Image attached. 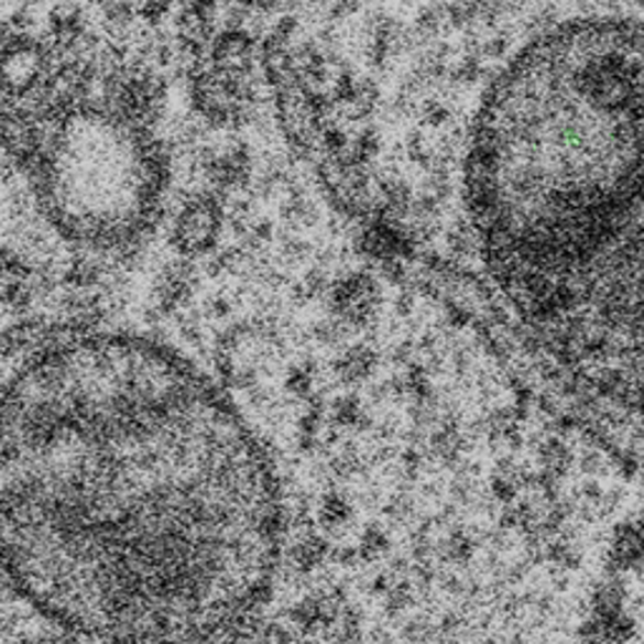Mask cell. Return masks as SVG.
<instances>
[{"label":"cell","instance_id":"cell-8","mask_svg":"<svg viewBox=\"0 0 644 644\" xmlns=\"http://www.w3.org/2000/svg\"><path fill=\"white\" fill-rule=\"evenodd\" d=\"M33 299V262L15 247L0 244V305L11 313H29Z\"/></svg>","mask_w":644,"mask_h":644},{"label":"cell","instance_id":"cell-14","mask_svg":"<svg viewBox=\"0 0 644 644\" xmlns=\"http://www.w3.org/2000/svg\"><path fill=\"white\" fill-rule=\"evenodd\" d=\"M174 0H137V15L146 29H159L172 13Z\"/></svg>","mask_w":644,"mask_h":644},{"label":"cell","instance_id":"cell-12","mask_svg":"<svg viewBox=\"0 0 644 644\" xmlns=\"http://www.w3.org/2000/svg\"><path fill=\"white\" fill-rule=\"evenodd\" d=\"M388 549H391V539H388V534L383 532V528L375 526V524L365 526L363 536H360V546H358L360 559L375 561L378 557H383Z\"/></svg>","mask_w":644,"mask_h":644},{"label":"cell","instance_id":"cell-10","mask_svg":"<svg viewBox=\"0 0 644 644\" xmlns=\"http://www.w3.org/2000/svg\"><path fill=\"white\" fill-rule=\"evenodd\" d=\"M375 368H378V352L370 346H363V342H360V346L346 348V352H342V356L332 363L335 378L346 385L368 381V378L375 373Z\"/></svg>","mask_w":644,"mask_h":644},{"label":"cell","instance_id":"cell-6","mask_svg":"<svg viewBox=\"0 0 644 644\" xmlns=\"http://www.w3.org/2000/svg\"><path fill=\"white\" fill-rule=\"evenodd\" d=\"M378 303H381V290H378L375 277H370L368 272L348 275L330 293V307L335 317L346 320L352 328H360V325L373 320Z\"/></svg>","mask_w":644,"mask_h":644},{"label":"cell","instance_id":"cell-4","mask_svg":"<svg viewBox=\"0 0 644 644\" xmlns=\"http://www.w3.org/2000/svg\"><path fill=\"white\" fill-rule=\"evenodd\" d=\"M56 56L46 39L33 33H0V96L25 101L46 84Z\"/></svg>","mask_w":644,"mask_h":644},{"label":"cell","instance_id":"cell-9","mask_svg":"<svg viewBox=\"0 0 644 644\" xmlns=\"http://www.w3.org/2000/svg\"><path fill=\"white\" fill-rule=\"evenodd\" d=\"M197 293V268L192 260H174L162 270V275L156 280L154 299L156 310L162 315H172L179 307L189 305V299Z\"/></svg>","mask_w":644,"mask_h":644},{"label":"cell","instance_id":"cell-1","mask_svg":"<svg viewBox=\"0 0 644 644\" xmlns=\"http://www.w3.org/2000/svg\"><path fill=\"white\" fill-rule=\"evenodd\" d=\"M282 528L258 436L170 348L76 335L0 391V571L58 627L222 637L270 597Z\"/></svg>","mask_w":644,"mask_h":644},{"label":"cell","instance_id":"cell-15","mask_svg":"<svg viewBox=\"0 0 644 644\" xmlns=\"http://www.w3.org/2000/svg\"><path fill=\"white\" fill-rule=\"evenodd\" d=\"M232 315V299H229L227 295H215L209 297L205 303V317L207 320H225V317Z\"/></svg>","mask_w":644,"mask_h":644},{"label":"cell","instance_id":"cell-7","mask_svg":"<svg viewBox=\"0 0 644 644\" xmlns=\"http://www.w3.org/2000/svg\"><path fill=\"white\" fill-rule=\"evenodd\" d=\"M209 68L219 76L252 78L254 61L260 56L258 41L247 29H225L209 43Z\"/></svg>","mask_w":644,"mask_h":644},{"label":"cell","instance_id":"cell-3","mask_svg":"<svg viewBox=\"0 0 644 644\" xmlns=\"http://www.w3.org/2000/svg\"><path fill=\"white\" fill-rule=\"evenodd\" d=\"M43 127L46 141L25 179L46 225L121 268L139 260L170 184V156L152 129L88 101Z\"/></svg>","mask_w":644,"mask_h":644},{"label":"cell","instance_id":"cell-16","mask_svg":"<svg viewBox=\"0 0 644 644\" xmlns=\"http://www.w3.org/2000/svg\"><path fill=\"white\" fill-rule=\"evenodd\" d=\"M234 3L250 8V11H272V8L285 3V0H234Z\"/></svg>","mask_w":644,"mask_h":644},{"label":"cell","instance_id":"cell-5","mask_svg":"<svg viewBox=\"0 0 644 644\" xmlns=\"http://www.w3.org/2000/svg\"><path fill=\"white\" fill-rule=\"evenodd\" d=\"M225 225V197L217 192H194L182 201L172 222V247L182 258L197 260L217 250Z\"/></svg>","mask_w":644,"mask_h":644},{"label":"cell","instance_id":"cell-2","mask_svg":"<svg viewBox=\"0 0 644 644\" xmlns=\"http://www.w3.org/2000/svg\"><path fill=\"white\" fill-rule=\"evenodd\" d=\"M642 31H544L479 113L466 199L489 268L534 323L640 293Z\"/></svg>","mask_w":644,"mask_h":644},{"label":"cell","instance_id":"cell-11","mask_svg":"<svg viewBox=\"0 0 644 644\" xmlns=\"http://www.w3.org/2000/svg\"><path fill=\"white\" fill-rule=\"evenodd\" d=\"M317 519L325 532H338V528L346 526L352 519V506L350 501L338 491H328L320 501V511H317Z\"/></svg>","mask_w":644,"mask_h":644},{"label":"cell","instance_id":"cell-13","mask_svg":"<svg viewBox=\"0 0 644 644\" xmlns=\"http://www.w3.org/2000/svg\"><path fill=\"white\" fill-rule=\"evenodd\" d=\"M313 383H315V365L310 360H305L303 365H293L287 370L285 378V388L295 399H307L313 393Z\"/></svg>","mask_w":644,"mask_h":644}]
</instances>
